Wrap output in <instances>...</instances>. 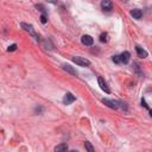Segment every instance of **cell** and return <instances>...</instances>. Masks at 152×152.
Here are the masks:
<instances>
[{
	"label": "cell",
	"instance_id": "cell-1",
	"mask_svg": "<svg viewBox=\"0 0 152 152\" xmlns=\"http://www.w3.org/2000/svg\"><path fill=\"white\" fill-rule=\"evenodd\" d=\"M72 61H74L76 64L81 65V66H88V65H90V62H89L87 58H84V57H78V56H76V57L72 58Z\"/></svg>",
	"mask_w": 152,
	"mask_h": 152
},
{
	"label": "cell",
	"instance_id": "cell-2",
	"mask_svg": "<svg viewBox=\"0 0 152 152\" xmlns=\"http://www.w3.org/2000/svg\"><path fill=\"white\" fill-rule=\"evenodd\" d=\"M102 102L104 103V104H107L108 107H110V108H114V109H116V108H119L120 107V102H118V101H114V100H109V99H102Z\"/></svg>",
	"mask_w": 152,
	"mask_h": 152
},
{
	"label": "cell",
	"instance_id": "cell-3",
	"mask_svg": "<svg viewBox=\"0 0 152 152\" xmlns=\"http://www.w3.org/2000/svg\"><path fill=\"white\" fill-rule=\"evenodd\" d=\"M129 58H131V53L128 51H124L121 55H119V59H120V63H124V64H127L129 62Z\"/></svg>",
	"mask_w": 152,
	"mask_h": 152
},
{
	"label": "cell",
	"instance_id": "cell-4",
	"mask_svg": "<svg viewBox=\"0 0 152 152\" xmlns=\"http://www.w3.org/2000/svg\"><path fill=\"white\" fill-rule=\"evenodd\" d=\"M101 8L106 12H109V11L113 10V2L109 1V0H104V1L101 2Z\"/></svg>",
	"mask_w": 152,
	"mask_h": 152
},
{
	"label": "cell",
	"instance_id": "cell-5",
	"mask_svg": "<svg viewBox=\"0 0 152 152\" xmlns=\"http://www.w3.org/2000/svg\"><path fill=\"white\" fill-rule=\"evenodd\" d=\"M81 42H82V44H83V45L90 46V45H93L94 39H93V37H90V36H88V34H84V36H82Z\"/></svg>",
	"mask_w": 152,
	"mask_h": 152
},
{
	"label": "cell",
	"instance_id": "cell-6",
	"mask_svg": "<svg viewBox=\"0 0 152 152\" xmlns=\"http://www.w3.org/2000/svg\"><path fill=\"white\" fill-rule=\"evenodd\" d=\"M21 27H24V30L25 31H27V32H30V34H32L36 39H38V36L36 34V32H34V30H33V27H32V25H28V24H25V23H21Z\"/></svg>",
	"mask_w": 152,
	"mask_h": 152
},
{
	"label": "cell",
	"instance_id": "cell-7",
	"mask_svg": "<svg viewBox=\"0 0 152 152\" xmlns=\"http://www.w3.org/2000/svg\"><path fill=\"white\" fill-rule=\"evenodd\" d=\"M75 100H76V97H75L71 93H66V94L64 95V97H63V102H64V104H70V103H72Z\"/></svg>",
	"mask_w": 152,
	"mask_h": 152
},
{
	"label": "cell",
	"instance_id": "cell-8",
	"mask_svg": "<svg viewBox=\"0 0 152 152\" xmlns=\"http://www.w3.org/2000/svg\"><path fill=\"white\" fill-rule=\"evenodd\" d=\"M131 15L134 18V19H140L142 17V11L139 10V8H134L131 11Z\"/></svg>",
	"mask_w": 152,
	"mask_h": 152
},
{
	"label": "cell",
	"instance_id": "cell-9",
	"mask_svg": "<svg viewBox=\"0 0 152 152\" xmlns=\"http://www.w3.org/2000/svg\"><path fill=\"white\" fill-rule=\"evenodd\" d=\"M135 50H137V53H138V56H139V57H141V58L147 57V51H146V50H144L141 46L137 45V46H135Z\"/></svg>",
	"mask_w": 152,
	"mask_h": 152
},
{
	"label": "cell",
	"instance_id": "cell-10",
	"mask_svg": "<svg viewBox=\"0 0 152 152\" xmlns=\"http://www.w3.org/2000/svg\"><path fill=\"white\" fill-rule=\"evenodd\" d=\"M97 82H99V86H100V88H101L102 90H104L106 93H109V88L107 87V84H106V82L103 81L102 77H99V78H97Z\"/></svg>",
	"mask_w": 152,
	"mask_h": 152
},
{
	"label": "cell",
	"instance_id": "cell-11",
	"mask_svg": "<svg viewBox=\"0 0 152 152\" xmlns=\"http://www.w3.org/2000/svg\"><path fill=\"white\" fill-rule=\"evenodd\" d=\"M68 151V145L62 142V144H58L56 147H55V152H66Z\"/></svg>",
	"mask_w": 152,
	"mask_h": 152
},
{
	"label": "cell",
	"instance_id": "cell-12",
	"mask_svg": "<svg viewBox=\"0 0 152 152\" xmlns=\"http://www.w3.org/2000/svg\"><path fill=\"white\" fill-rule=\"evenodd\" d=\"M62 66H63V69H64L65 71L70 72L71 75H76V74H77V72H76V70H74V69H72V66H70L69 64H63Z\"/></svg>",
	"mask_w": 152,
	"mask_h": 152
},
{
	"label": "cell",
	"instance_id": "cell-13",
	"mask_svg": "<svg viewBox=\"0 0 152 152\" xmlns=\"http://www.w3.org/2000/svg\"><path fill=\"white\" fill-rule=\"evenodd\" d=\"M84 147H86V150H87L88 152H94V147H93V145H91L89 141H86V142H84Z\"/></svg>",
	"mask_w": 152,
	"mask_h": 152
},
{
	"label": "cell",
	"instance_id": "cell-14",
	"mask_svg": "<svg viewBox=\"0 0 152 152\" xmlns=\"http://www.w3.org/2000/svg\"><path fill=\"white\" fill-rule=\"evenodd\" d=\"M107 37H108V34L104 32V33H101V36H100V42H102V43H106L107 42Z\"/></svg>",
	"mask_w": 152,
	"mask_h": 152
},
{
	"label": "cell",
	"instance_id": "cell-15",
	"mask_svg": "<svg viewBox=\"0 0 152 152\" xmlns=\"http://www.w3.org/2000/svg\"><path fill=\"white\" fill-rule=\"evenodd\" d=\"M17 49V45L15 44H12L11 46H8V49H7V51H14Z\"/></svg>",
	"mask_w": 152,
	"mask_h": 152
},
{
	"label": "cell",
	"instance_id": "cell-16",
	"mask_svg": "<svg viewBox=\"0 0 152 152\" xmlns=\"http://www.w3.org/2000/svg\"><path fill=\"white\" fill-rule=\"evenodd\" d=\"M40 21H42L43 24H45V23L48 21V20H46V17H45V14H42V15H40Z\"/></svg>",
	"mask_w": 152,
	"mask_h": 152
},
{
	"label": "cell",
	"instance_id": "cell-17",
	"mask_svg": "<svg viewBox=\"0 0 152 152\" xmlns=\"http://www.w3.org/2000/svg\"><path fill=\"white\" fill-rule=\"evenodd\" d=\"M113 62H114V63H120V59H119V55H116V56H113Z\"/></svg>",
	"mask_w": 152,
	"mask_h": 152
},
{
	"label": "cell",
	"instance_id": "cell-18",
	"mask_svg": "<svg viewBox=\"0 0 152 152\" xmlns=\"http://www.w3.org/2000/svg\"><path fill=\"white\" fill-rule=\"evenodd\" d=\"M36 7H37V8H40V11H42V12H43V13H45V8H44V7H43V6H42V5H37V6H36Z\"/></svg>",
	"mask_w": 152,
	"mask_h": 152
},
{
	"label": "cell",
	"instance_id": "cell-19",
	"mask_svg": "<svg viewBox=\"0 0 152 152\" xmlns=\"http://www.w3.org/2000/svg\"><path fill=\"white\" fill-rule=\"evenodd\" d=\"M69 152H78V151H76V150H71V151H69Z\"/></svg>",
	"mask_w": 152,
	"mask_h": 152
}]
</instances>
